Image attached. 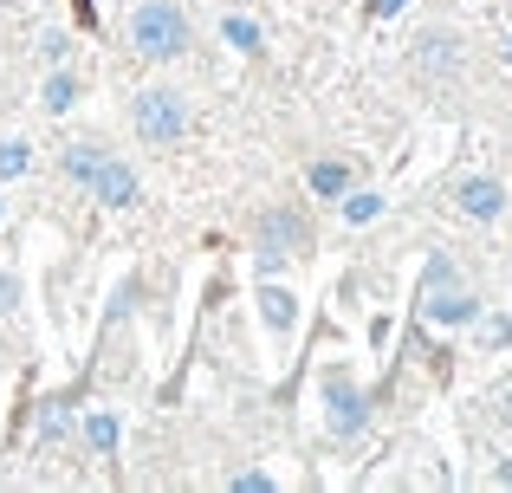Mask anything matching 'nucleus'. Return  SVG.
Here are the masks:
<instances>
[{
  "mask_svg": "<svg viewBox=\"0 0 512 493\" xmlns=\"http://www.w3.org/2000/svg\"><path fill=\"white\" fill-rule=\"evenodd\" d=\"M325 396H331V435H357L363 422H370V396H363L344 370H331V377H325Z\"/></svg>",
  "mask_w": 512,
  "mask_h": 493,
  "instance_id": "39448f33",
  "label": "nucleus"
},
{
  "mask_svg": "<svg viewBox=\"0 0 512 493\" xmlns=\"http://www.w3.org/2000/svg\"><path fill=\"white\" fill-rule=\"evenodd\" d=\"M305 247H312V228H305L299 208H266V215L253 221V253H260V273H279V266L299 260Z\"/></svg>",
  "mask_w": 512,
  "mask_h": 493,
  "instance_id": "f03ea898",
  "label": "nucleus"
},
{
  "mask_svg": "<svg viewBox=\"0 0 512 493\" xmlns=\"http://www.w3.org/2000/svg\"><path fill=\"white\" fill-rule=\"evenodd\" d=\"M305 182H312V195H331V202H338V195L350 189V169L344 163H312V176H305Z\"/></svg>",
  "mask_w": 512,
  "mask_h": 493,
  "instance_id": "1a4fd4ad",
  "label": "nucleus"
},
{
  "mask_svg": "<svg viewBox=\"0 0 512 493\" xmlns=\"http://www.w3.org/2000/svg\"><path fill=\"white\" fill-rule=\"evenodd\" d=\"M506 65H512V33H506Z\"/></svg>",
  "mask_w": 512,
  "mask_h": 493,
  "instance_id": "6ab92c4d",
  "label": "nucleus"
},
{
  "mask_svg": "<svg viewBox=\"0 0 512 493\" xmlns=\"http://www.w3.org/2000/svg\"><path fill=\"white\" fill-rule=\"evenodd\" d=\"M338 202H344V221H350V228H363V221L383 215V195H357V189H344Z\"/></svg>",
  "mask_w": 512,
  "mask_h": 493,
  "instance_id": "f8f14e48",
  "label": "nucleus"
},
{
  "mask_svg": "<svg viewBox=\"0 0 512 493\" xmlns=\"http://www.w3.org/2000/svg\"><path fill=\"white\" fill-rule=\"evenodd\" d=\"M72 104H78L72 72H52V78H46V111H72Z\"/></svg>",
  "mask_w": 512,
  "mask_h": 493,
  "instance_id": "4468645a",
  "label": "nucleus"
},
{
  "mask_svg": "<svg viewBox=\"0 0 512 493\" xmlns=\"http://www.w3.org/2000/svg\"><path fill=\"white\" fill-rule=\"evenodd\" d=\"M454 208H461L467 221H500L506 189L493 176H461V182H454Z\"/></svg>",
  "mask_w": 512,
  "mask_h": 493,
  "instance_id": "423d86ee",
  "label": "nucleus"
},
{
  "mask_svg": "<svg viewBox=\"0 0 512 493\" xmlns=\"http://www.w3.org/2000/svg\"><path fill=\"white\" fill-rule=\"evenodd\" d=\"M130 117H137V137L156 143V150H169V143L188 137V98L182 91H143Z\"/></svg>",
  "mask_w": 512,
  "mask_h": 493,
  "instance_id": "20e7f679",
  "label": "nucleus"
},
{
  "mask_svg": "<svg viewBox=\"0 0 512 493\" xmlns=\"http://www.w3.org/2000/svg\"><path fill=\"white\" fill-rule=\"evenodd\" d=\"M221 33H227V46H234V52H260V26H253L247 13H227Z\"/></svg>",
  "mask_w": 512,
  "mask_h": 493,
  "instance_id": "9b49d317",
  "label": "nucleus"
},
{
  "mask_svg": "<svg viewBox=\"0 0 512 493\" xmlns=\"http://www.w3.org/2000/svg\"><path fill=\"white\" fill-rule=\"evenodd\" d=\"M85 189L98 195L104 208H130V202H137V169H130V163H117V156H104V163L91 169V182H85Z\"/></svg>",
  "mask_w": 512,
  "mask_h": 493,
  "instance_id": "0eeeda50",
  "label": "nucleus"
},
{
  "mask_svg": "<svg viewBox=\"0 0 512 493\" xmlns=\"http://www.w3.org/2000/svg\"><path fill=\"white\" fill-rule=\"evenodd\" d=\"M195 46V26H188V13L175 7V0H143L137 13H130V52H143V59H182V52Z\"/></svg>",
  "mask_w": 512,
  "mask_h": 493,
  "instance_id": "f257e3e1",
  "label": "nucleus"
},
{
  "mask_svg": "<svg viewBox=\"0 0 512 493\" xmlns=\"http://www.w3.org/2000/svg\"><path fill=\"white\" fill-rule=\"evenodd\" d=\"M0 215H7V208H0Z\"/></svg>",
  "mask_w": 512,
  "mask_h": 493,
  "instance_id": "aec40b11",
  "label": "nucleus"
},
{
  "mask_svg": "<svg viewBox=\"0 0 512 493\" xmlns=\"http://www.w3.org/2000/svg\"><path fill=\"white\" fill-rule=\"evenodd\" d=\"M415 305H422L428 325H467V318L480 312V299L461 286V279H454V266L441 260V253L428 260V279H422V299H415Z\"/></svg>",
  "mask_w": 512,
  "mask_h": 493,
  "instance_id": "7ed1b4c3",
  "label": "nucleus"
},
{
  "mask_svg": "<svg viewBox=\"0 0 512 493\" xmlns=\"http://www.w3.org/2000/svg\"><path fill=\"white\" fill-rule=\"evenodd\" d=\"M448 59H454V39L448 33H428L422 39V65H448Z\"/></svg>",
  "mask_w": 512,
  "mask_h": 493,
  "instance_id": "dca6fc26",
  "label": "nucleus"
},
{
  "mask_svg": "<svg viewBox=\"0 0 512 493\" xmlns=\"http://www.w3.org/2000/svg\"><path fill=\"white\" fill-rule=\"evenodd\" d=\"M234 487H240V493H266L273 481H266V474H234Z\"/></svg>",
  "mask_w": 512,
  "mask_h": 493,
  "instance_id": "f3484780",
  "label": "nucleus"
},
{
  "mask_svg": "<svg viewBox=\"0 0 512 493\" xmlns=\"http://www.w3.org/2000/svg\"><path fill=\"white\" fill-rule=\"evenodd\" d=\"M98 163H104V143H72V150H65V176L72 182H91Z\"/></svg>",
  "mask_w": 512,
  "mask_h": 493,
  "instance_id": "9d476101",
  "label": "nucleus"
},
{
  "mask_svg": "<svg viewBox=\"0 0 512 493\" xmlns=\"http://www.w3.org/2000/svg\"><path fill=\"white\" fill-rule=\"evenodd\" d=\"M33 169V150L26 143H0V176H26Z\"/></svg>",
  "mask_w": 512,
  "mask_h": 493,
  "instance_id": "2eb2a0df",
  "label": "nucleus"
},
{
  "mask_svg": "<svg viewBox=\"0 0 512 493\" xmlns=\"http://www.w3.org/2000/svg\"><path fill=\"white\" fill-rule=\"evenodd\" d=\"M253 305H260V318L273 331H292V318H299V299H292L286 286H260V299H253Z\"/></svg>",
  "mask_w": 512,
  "mask_h": 493,
  "instance_id": "6e6552de",
  "label": "nucleus"
},
{
  "mask_svg": "<svg viewBox=\"0 0 512 493\" xmlns=\"http://www.w3.org/2000/svg\"><path fill=\"white\" fill-rule=\"evenodd\" d=\"M85 435H91V448H98V455H117V416H111V409H98V416L85 422Z\"/></svg>",
  "mask_w": 512,
  "mask_h": 493,
  "instance_id": "ddd939ff",
  "label": "nucleus"
},
{
  "mask_svg": "<svg viewBox=\"0 0 512 493\" xmlns=\"http://www.w3.org/2000/svg\"><path fill=\"white\" fill-rule=\"evenodd\" d=\"M402 7H409V0H376V13H383V20H389V13H402Z\"/></svg>",
  "mask_w": 512,
  "mask_h": 493,
  "instance_id": "a211bd4d",
  "label": "nucleus"
}]
</instances>
